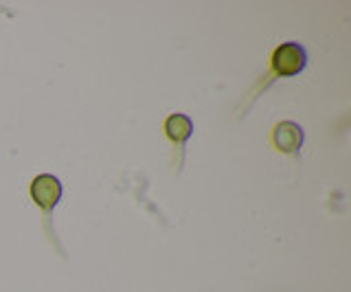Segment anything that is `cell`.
I'll return each instance as SVG.
<instances>
[{
  "label": "cell",
  "mask_w": 351,
  "mask_h": 292,
  "mask_svg": "<svg viewBox=\"0 0 351 292\" xmlns=\"http://www.w3.org/2000/svg\"><path fill=\"white\" fill-rule=\"evenodd\" d=\"M165 130H167V136L171 141H176V143H184L193 132V123H191V119L184 114H171L167 119V123H165Z\"/></svg>",
  "instance_id": "obj_4"
},
{
  "label": "cell",
  "mask_w": 351,
  "mask_h": 292,
  "mask_svg": "<svg viewBox=\"0 0 351 292\" xmlns=\"http://www.w3.org/2000/svg\"><path fill=\"white\" fill-rule=\"evenodd\" d=\"M272 138L281 152H296L303 143V130L292 121H283L274 127Z\"/></svg>",
  "instance_id": "obj_3"
},
{
  "label": "cell",
  "mask_w": 351,
  "mask_h": 292,
  "mask_svg": "<svg viewBox=\"0 0 351 292\" xmlns=\"http://www.w3.org/2000/svg\"><path fill=\"white\" fill-rule=\"evenodd\" d=\"M305 51L301 45L296 42H285L281 45L272 56V69L274 73H279L281 77H292V75H299L305 69Z\"/></svg>",
  "instance_id": "obj_1"
},
{
  "label": "cell",
  "mask_w": 351,
  "mask_h": 292,
  "mask_svg": "<svg viewBox=\"0 0 351 292\" xmlns=\"http://www.w3.org/2000/svg\"><path fill=\"white\" fill-rule=\"evenodd\" d=\"M31 198L40 204L42 209H53L62 198V185L60 180L51 174H42L31 182Z\"/></svg>",
  "instance_id": "obj_2"
}]
</instances>
